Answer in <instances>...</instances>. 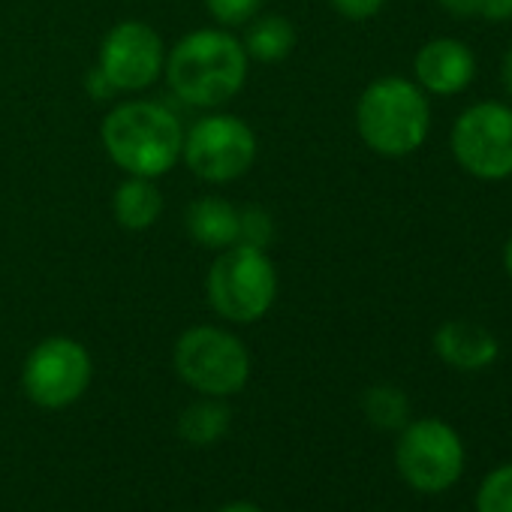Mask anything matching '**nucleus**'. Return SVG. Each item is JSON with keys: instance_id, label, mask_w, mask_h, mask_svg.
I'll list each match as a JSON object with an SVG mask.
<instances>
[{"instance_id": "f257e3e1", "label": "nucleus", "mask_w": 512, "mask_h": 512, "mask_svg": "<svg viewBox=\"0 0 512 512\" xmlns=\"http://www.w3.org/2000/svg\"><path fill=\"white\" fill-rule=\"evenodd\" d=\"M244 46L217 28H202L178 40L166 58V82L178 100L199 109H220L247 82Z\"/></svg>"}, {"instance_id": "f03ea898", "label": "nucleus", "mask_w": 512, "mask_h": 512, "mask_svg": "<svg viewBox=\"0 0 512 512\" xmlns=\"http://www.w3.org/2000/svg\"><path fill=\"white\" fill-rule=\"evenodd\" d=\"M100 139L112 163L127 175L160 178L181 160L184 130L166 106L130 100L106 115Z\"/></svg>"}, {"instance_id": "7ed1b4c3", "label": "nucleus", "mask_w": 512, "mask_h": 512, "mask_svg": "<svg viewBox=\"0 0 512 512\" xmlns=\"http://www.w3.org/2000/svg\"><path fill=\"white\" fill-rule=\"evenodd\" d=\"M356 130L380 157L416 154L431 130V106L425 91L404 76L374 79L356 103Z\"/></svg>"}, {"instance_id": "20e7f679", "label": "nucleus", "mask_w": 512, "mask_h": 512, "mask_svg": "<svg viewBox=\"0 0 512 512\" xmlns=\"http://www.w3.org/2000/svg\"><path fill=\"white\" fill-rule=\"evenodd\" d=\"M205 290L214 314L223 320L256 323L272 311L278 299V272L263 247L238 241L226 250H217Z\"/></svg>"}, {"instance_id": "39448f33", "label": "nucleus", "mask_w": 512, "mask_h": 512, "mask_svg": "<svg viewBox=\"0 0 512 512\" xmlns=\"http://www.w3.org/2000/svg\"><path fill=\"white\" fill-rule=\"evenodd\" d=\"M178 377L208 398H226L244 389L250 377V353L247 347L217 329V326H193L175 341L172 353Z\"/></svg>"}, {"instance_id": "423d86ee", "label": "nucleus", "mask_w": 512, "mask_h": 512, "mask_svg": "<svg viewBox=\"0 0 512 512\" xmlns=\"http://www.w3.org/2000/svg\"><path fill=\"white\" fill-rule=\"evenodd\" d=\"M455 163L479 181L512 178V106L482 100L467 106L449 136Z\"/></svg>"}, {"instance_id": "0eeeda50", "label": "nucleus", "mask_w": 512, "mask_h": 512, "mask_svg": "<svg viewBox=\"0 0 512 512\" xmlns=\"http://www.w3.org/2000/svg\"><path fill=\"white\" fill-rule=\"evenodd\" d=\"M395 464L410 488L437 494L458 482L464 470V446L458 431L443 419H416L401 428Z\"/></svg>"}, {"instance_id": "6e6552de", "label": "nucleus", "mask_w": 512, "mask_h": 512, "mask_svg": "<svg viewBox=\"0 0 512 512\" xmlns=\"http://www.w3.org/2000/svg\"><path fill=\"white\" fill-rule=\"evenodd\" d=\"M181 157L196 178L208 184H229L253 166L256 136L247 121L235 115H205L190 127V133H184Z\"/></svg>"}, {"instance_id": "1a4fd4ad", "label": "nucleus", "mask_w": 512, "mask_h": 512, "mask_svg": "<svg viewBox=\"0 0 512 512\" xmlns=\"http://www.w3.org/2000/svg\"><path fill=\"white\" fill-rule=\"evenodd\" d=\"M91 356L73 338H46L40 341L22 371V386L37 407L64 410L76 404L91 383Z\"/></svg>"}, {"instance_id": "9d476101", "label": "nucleus", "mask_w": 512, "mask_h": 512, "mask_svg": "<svg viewBox=\"0 0 512 512\" xmlns=\"http://www.w3.org/2000/svg\"><path fill=\"white\" fill-rule=\"evenodd\" d=\"M97 67L118 91H145L166 67V49L151 25L121 22L103 37Z\"/></svg>"}, {"instance_id": "9b49d317", "label": "nucleus", "mask_w": 512, "mask_h": 512, "mask_svg": "<svg viewBox=\"0 0 512 512\" xmlns=\"http://www.w3.org/2000/svg\"><path fill=\"white\" fill-rule=\"evenodd\" d=\"M416 85L434 97L461 94L476 76V58L467 43L452 37H437L425 43L413 58Z\"/></svg>"}, {"instance_id": "f8f14e48", "label": "nucleus", "mask_w": 512, "mask_h": 512, "mask_svg": "<svg viewBox=\"0 0 512 512\" xmlns=\"http://www.w3.org/2000/svg\"><path fill=\"white\" fill-rule=\"evenodd\" d=\"M434 350H437L440 362H446L455 371H485L488 365H494L500 344L479 323L446 320L434 332Z\"/></svg>"}, {"instance_id": "ddd939ff", "label": "nucleus", "mask_w": 512, "mask_h": 512, "mask_svg": "<svg viewBox=\"0 0 512 512\" xmlns=\"http://www.w3.org/2000/svg\"><path fill=\"white\" fill-rule=\"evenodd\" d=\"M184 226L187 235L208 250H226L238 244V208L220 196H202L190 202Z\"/></svg>"}, {"instance_id": "4468645a", "label": "nucleus", "mask_w": 512, "mask_h": 512, "mask_svg": "<svg viewBox=\"0 0 512 512\" xmlns=\"http://www.w3.org/2000/svg\"><path fill=\"white\" fill-rule=\"evenodd\" d=\"M112 211H115L118 226H124L130 232L151 229L163 214V196H160L154 178L130 175L127 181H121L112 196Z\"/></svg>"}, {"instance_id": "2eb2a0df", "label": "nucleus", "mask_w": 512, "mask_h": 512, "mask_svg": "<svg viewBox=\"0 0 512 512\" xmlns=\"http://www.w3.org/2000/svg\"><path fill=\"white\" fill-rule=\"evenodd\" d=\"M241 46H244L247 58H253V61H260V64H278V61H284L293 52V46H296V28L284 16H263V19H256L247 28V37H244Z\"/></svg>"}, {"instance_id": "dca6fc26", "label": "nucleus", "mask_w": 512, "mask_h": 512, "mask_svg": "<svg viewBox=\"0 0 512 512\" xmlns=\"http://www.w3.org/2000/svg\"><path fill=\"white\" fill-rule=\"evenodd\" d=\"M229 422H232V413L229 407L220 401V398H202V401H193L181 419H178V434L193 443V446H211L214 440H220L226 431H229Z\"/></svg>"}, {"instance_id": "f3484780", "label": "nucleus", "mask_w": 512, "mask_h": 512, "mask_svg": "<svg viewBox=\"0 0 512 512\" xmlns=\"http://www.w3.org/2000/svg\"><path fill=\"white\" fill-rule=\"evenodd\" d=\"M362 410L368 422L383 431H398L410 419V401L398 386H371L362 398Z\"/></svg>"}, {"instance_id": "a211bd4d", "label": "nucleus", "mask_w": 512, "mask_h": 512, "mask_svg": "<svg viewBox=\"0 0 512 512\" xmlns=\"http://www.w3.org/2000/svg\"><path fill=\"white\" fill-rule=\"evenodd\" d=\"M476 512H512V464H503L482 479Z\"/></svg>"}, {"instance_id": "6ab92c4d", "label": "nucleus", "mask_w": 512, "mask_h": 512, "mask_svg": "<svg viewBox=\"0 0 512 512\" xmlns=\"http://www.w3.org/2000/svg\"><path fill=\"white\" fill-rule=\"evenodd\" d=\"M275 238V223L272 214L260 205H244L238 208V241L253 244V247H269Z\"/></svg>"}, {"instance_id": "aec40b11", "label": "nucleus", "mask_w": 512, "mask_h": 512, "mask_svg": "<svg viewBox=\"0 0 512 512\" xmlns=\"http://www.w3.org/2000/svg\"><path fill=\"white\" fill-rule=\"evenodd\" d=\"M211 19L223 28H238L247 25L256 13H260L263 0H205Z\"/></svg>"}, {"instance_id": "412c9836", "label": "nucleus", "mask_w": 512, "mask_h": 512, "mask_svg": "<svg viewBox=\"0 0 512 512\" xmlns=\"http://www.w3.org/2000/svg\"><path fill=\"white\" fill-rule=\"evenodd\" d=\"M329 4L350 22H365V19H374L383 7L386 0H329Z\"/></svg>"}, {"instance_id": "4be33fe9", "label": "nucleus", "mask_w": 512, "mask_h": 512, "mask_svg": "<svg viewBox=\"0 0 512 512\" xmlns=\"http://www.w3.org/2000/svg\"><path fill=\"white\" fill-rule=\"evenodd\" d=\"M85 88H88V94H91V100H97V103H103V100H112V97H118L121 91L109 82V76L100 70V67H94L91 73H88V79H85Z\"/></svg>"}, {"instance_id": "5701e85b", "label": "nucleus", "mask_w": 512, "mask_h": 512, "mask_svg": "<svg viewBox=\"0 0 512 512\" xmlns=\"http://www.w3.org/2000/svg\"><path fill=\"white\" fill-rule=\"evenodd\" d=\"M479 16L485 22H512V0H482Z\"/></svg>"}, {"instance_id": "b1692460", "label": "nucleus", "mask_w": 512, "mask_h": 512, "mask_svg": "<svg viewBox=\"0 0 512 512\" xmlns=\"http://www.w3.org/2000/svg\"><path fill=\"white\" fill-rule=\"evenodd\" d=\"M437 4L455 19H470V16H479L482 0H437Z\"/></svg>"}, {"instance_id": "393cba45", "label": "nucleus", "mask_w": 512, "mask_h": 512, "mask_svg": "<svg viewBox=\"0 0 512 512\" xmlns=\"http://www.w3.org/2000/svg\"><path fill=\"white\" fill-rule=\"evenodd\" d=\"M500 73H503V88H506V94H509V100H512V46L506 49V55H503V67H500Z\"/></svg>"}, {"instance_id": "a878e982", "label": "nucleus", "mask_w": 512, "mask_h": 512, "mask_svg": "<svg viewBox=\"0 0 512 512\" xmlns=\"http://www.w3.org/2000/svg\"><path fill=\"white\" fill-rule=\"evenodd\" d=\"M503 269H506V275H509V281H512V232H509V238H506V244H503Z\"/></svg>"}, {"instance_id": "bb28decb", "label": "nucleus", "mask_w": 512, "mask_h": 512, "mask_svg": "<svg viewBox=\"0 0 512 512\" xmlns=\"http://www.w3.org/2000/svg\"><path fill=\"white\" fill-rule=\"evenodd\" d=\"M220 512H263L260 506H253V503H244V500H238V503H229V506H223Z\"/></svg>"}]
</instances>
